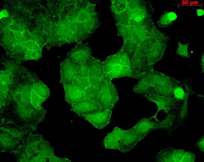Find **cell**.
I'll return each mask as SVG.
<instances>
[{"instance_id": "1", "label": "cell", "mask_w": 204, "mask_h": 162, "mask_svg": "<svg viewBox=\"0 0 204 162\" xmlns=\"http://www.w3.org/2000/svg\"><path fill=\"white\" fill-rule=\"evenodd\" d=\"M110 8L117 35L129 59L132 77L137 78L154 69L163 58L170 36L159 30L153 21L154 9L147 0H110Z\"/></svg>"}, {"instance_id": "2", "label": "cell", "mask_w": 204, "mask_h": 162, "mask_svg": "<svg viewBox=\"0 0 204 162\" xmlns=\"http://www.w3.org/2000/svg\"><path fill=\"white\" fill-rule=\"evenodd\" d=\"M0 72V118L36 131L46 113L36 109L32 103V90L39 78L6 55L1 57Z\"/></svg>"}, {"instance_id": "3", "label": "cell", "mask_w": 204, "mask_h": 162, "mask_svg": "<svg viewBox=\"0 0 204 162\" xmlns=\"http://www.w3.org/2000/svg\"><path fill=\"white\" fill-rule=\"evenodd\" d=\"M137 80L133 88L134 92L158 107L157 112L153 118L157 119L158 112L162 110L166 118L173 120L177 127L183 124L188 114L189 97L195 94L188 83L154 69Z\"/></svg>"}, {"instance_id": "4", "label": "cell", "mask_w": 204, "mask_h": 162, "mask_svg": "<svg viewBox=\"0 0 204 162\" xmlns=\"http://www.w3.org/2000/svg\"><path fill=\"white\" fill-rule=\"evenodd\" d=\"M171 127L170 122L167 119L160 121L152 117L149 119L143 118L128 130H124L115 127L113 131L104 139V145L107 149L128 152L149 132L158 129H164L169 132Z\"/></svg>"}, {"instance_id": "5", "label": "cell", "mask_w": 204, "mask_h": 162, "mask_svg": "<svg viewBox=\"0 0 204 162\" xmlns=\"http://www.w3.org/2000/svg\"><path fill=\"white\" fill-rule=\"evenodd\" d=\"M13 155L17 162H71L56 157L54 148L42 135L32 133Z\"/></svg>"}, {"instance_id": "6", "label": "cell", "mask_w": 204, "mask_h": 162, "mask_svg": "<svg viewBox=\"0 0 204 162\" xmlns=\"http://www.w3.org/2000/svg\"><path fill=\"white\" fill-rule=\"evenodd\" d=\"M1 152L13 155L33 131L9 120L0 118Z\"/></svg>"}, {"instance_id": "7", "label": "cell", "mask_w": 204, "mask_h": 162, "mask_svg": "<svg viewBox=\"0 0 204 162\" xmlns=\"http://www.w3.org/2000/svg\"><path fill=\"white\" fill-rule=\"evenodd\" d=\"M102 65L105 74L110 81L122 77H131L130 62L122 46L117 53L108 56L102 61Z\"/></svg>"}, {"instance_id": "8", "label": "cell", "mask_w": 204, "mask_h": 162, "mask_svg": "<svg viewBox=\"0 0 204 162\" xmlns=\"http://www.w3.org/2000/svg\"><path fill=\"white\" fill-rule=\"evenodd\" d=\"M196 160L195 155L191 152L170 148L160 150L156 158L157 162H193Z\"/></svg>"}, {"instance_id": "9", "label": "cell", "mask_w": 204, "mask_h": 162, "mask_svg": "<svg viewBox=\"0 0 204 162\" xmlns=\"http://www.w3.org/2000/svg\"><path fill=\"white\" fill-rule=\"evenodd\" d=\"M88 79L91 85L101 86L111 81L103 69L102 61L92 56L87 62Z\"/></svg>"}, {"instance_id": "10", "label": "cell", "mask_w": 204, "mask_h": 162, "mask_svg": "<svg viewBox=\"0 0 204 162\" xmlns=\"http://www.w3.org/2000/svg\"><path fill=\"white\" fill-rule=\"evenodd\" d=\"M92 53L88 43L80 42L68 53L67 58L74 63L85 62L92 56Z\"/></svg>"}, {"instance_id": "11", "label": "cell", "mask_w": 204, "mask_h": 162, "mask_svg": "<svg viewBox=\"0 0 204 162\" xmlns=\"http://www.w3.org/2000/svg\"><path fill=\"white\" fill-rule=\"evenodd\" d=\"M61 80L60 83L63 85H72L76 76L75 64L67 58L60 64Z\"/></svg>"}, {"instance_id": "12", "label": "cell", "mask_w": 204, "mask_h": 162, "mask_svg": "<svg viewBox=\"0 0 204 162\" xmlns=\"http://www.w3.org/2000/svg\"><path fill=\"white\" fill-rule=\"evenodd\" d=\"M112 112V110H103L91 114L85 115L83 117L95 128L102 129L110 123Z\"/></svg>"}, {"instance_id": "13", "label": "cell", "mask_w": 204, "mask_h": 162, "mask_svg": "<svg viewBox=\"0 0 204 162\" xmlns=\"http://www.w3.org/2000/svg\"><path fill=\"white\" fill-rule=\"evenodd\" d=\"M63 86L65 93V100L71 105L84 98L83 90L72 85Z\"/></svg>"}, {"instance_id": "14", "label": "cell", "mask_w": 204, "mask_h": 162, "mask_svg": "<svg viewBox=\"0 0 204 162\" xmlns=\"http://www.w3.org/2000/svg\"><path fill=\"white\" fill-rule=\"evenodd\" d=\"M178 18L177 13L173 11H166L160 16L157 21L158 25L165 28L172 24Z\"/></svg>"}, {"instance_id": "15", "label": "cell", "mask_w": 204, "mask_h": 162, "mask_svg": "<svg viewBox=\"0 0 204 162\" xmlns=\"http://www.w3.org/2000/svg\"><path fill=\"white\" fill-rule=\"evenodd\" d=\"M87 62L75 63L77 75L82 77H88L89 72Z\"/></svg>"}, {"instance_id": "16", "label": "cell", "mask_w": 204, "mask_h": 162, "mask_svg": "<svg viewBox=\"0 0 204 162\" xmlns=\"http://www.w3.org/2000/svg\"><path fill=\"white\" fill-rule=\"evenodd\" d=\"M72 85L76 86L83 90L91 85L88 77H82L77 75L74 78Z\"/></svg>"}, {"instance_id": "17", "label": "cell", "mask_w": 204, "mask_h": 162, "mask_svg": "<svg viewBox=\"0 0 204 162\" xmlns=\"http://www.w3.org/2000/svg\"><path fill=\"white\" fill-rule=\"evenodd\" d=\"M178 46L176 53L182 57L189 58L190 57L188 51L189 43H187L185 44H183L179 41H178Z\"/></svg>"}, {"instance_id": "18", "label": "cell", "mask_w": 204, "mask_h": 162, "mask_svg": "<svg viewBox=\"0 0 204 162\" xmlns=\"http://www.w3.org/2000/svg\"><path fill=\"white\" fill-rule=\"evenodd\" d=\"M195 146L201 152L204 151V135L195 144Z\"/></svg>"}, {"instance_id": "19", "label": "cell", "mask_w": 204, "mask_h": 162, "mask_svg": "<svg viewBox=\"0 0 204 162\" xmlns=\"http://www.w3.org/2000/svg\"><path fill=\"white\" fill-rule=\"evenodd\" d=\"M201 65L202 69V73H203L204 71V55L203 52L201 53Z\"/></svg>"}, {"instance_id": "20", "label": "cell", "mask_w": 204, "mask_h": 162, "mask_svg": "<svg viewBox=\"0 0 204 162\" xmlns=\"http://www.w3.org/2000/svg\"><path fill=\"white\" fill-rule=\"evenodd\" d=\"M197 15L198 17H201L204 14V10L201 9H196Z\"/></svg>"}]
</instances>
